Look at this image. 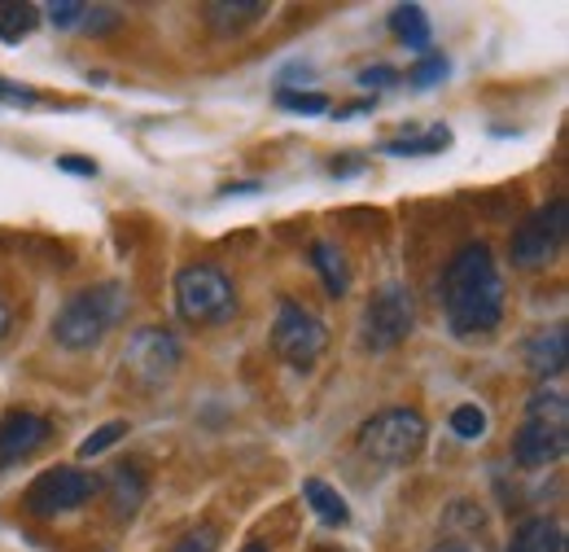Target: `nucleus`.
<instances>
[{
	"label": "nucleus",
	"instance_id": "aec40b11",
	"mask_svg": "<svg viewBox=\"0 0 569 552\" xmlns=\"http://www.w3.org/2000/svg\"><path fill=\"white\" fill-rule=\"evenodd\" d=\"M447 145H451V128H447V124H433L426 137L386 140L381 154H390V158H429V154H442Z\"/></svg>",
	"mask_w": 569,
	"mask_h": 552
},
{
	"label": "nucleus",
	"instance_id": "2eb2a0df",
	"mask_svg": "<svg viewBox=\"0 0 569 552\" xmlns=\"http://www.w3.org/2000/svg\"><path fill=\"white\" fill-rule=\"evenodd\" d=\"M561 549H566L561 522H552V518H526V522H517V531H512V540H508L503 552H561Z\"/></svg>",
	"mask_w": 569,
	"mask_h": 552
},
{
	"label": "nucleus",
	"instance_id": "473e14b6",
	"mask_svg": "<svg viewBox=\"0 0 569 552\" xmlns=\"http://www.w3.org/2000/svg\"><path fill=\"white\" fill-rule=\"evenodd\" d=\"M356 171H359L356 154H347V158H333V176H356Z\"/></svg>",
	"mask_w": 569,
	"mask_h": 552
},
{
	"label": "nucleus",
	"instance_id": "9b49d317",
	"mask_svg": "<svg viewBox=\"0 0 569 552\" xmlns=\"http://www.w3.org/2000/svg\"><path fill=\"white\" fill-rule=\"evenodd\" d=\"M128 368L141 373V382H167L180 368V343L167 329H141L128 343Z\"/></svg>",
	"mask_w": 569,
	"mask_h": 552
},
{
	"label": "nucleus",
	"instance_id": "4be33fe9",
	"mask_svg": "<svg viewBox=\"0 0 569 552\" xmlns=\"http://www.w3.org/2000/svg\"><path fill=\"white\" fill-rule=\"evenodd\" d=\"M119 438H128V421H106V425H97V430L79 443V456H83V461H97V456H106Z\"/></svg>",
	"mask_w": 569,
	"mask_h": 552
},
{
	"label": "nucleus",
	"instance_id": "6e6552de",
	"mask_svg": "<svg viewBox=\"0 0 569 552\" xmlns=\"http://www.w3.org/2000/svg\"><path fill=\"white\" fill-rule=\"evenodd\" d=\"M325 346H329L325 321L316 312H307L302 303L281 298L277 325H272V351L281 355L293 373H307V368H316V359L325 355Z\"/></svg>",
	"mask_w": 569,
	"mask_h": 552
},
{
	"label": "nucleus",
	"instance_id": "6ab92c4d",
	"mask_svg": "<svg viewBox=\"0 0 569 552\" xmlns=\"http://www.w3.org/2000/svg\"><path fill=\"white\" fill-rule=\"evenodd\" d=\"M40 27V9L22 0H0V45H22Z\"/></svg>",
	"mask_w": 569,
	"mask_h": 552
},
{
	"label": "nucleus",
	"instance_id": "f8f14e48",
	"mask_svg": "<svg viewBox=\"0 0 569 552\" xmlns=\"http://www.w3.org/2000/svg\"><path fill=\"white\" fill-rule=\"evenodd\" d=\"M569 364V338L566 325H552V329H539L530 343H526V368L539 377V382H552L561 377Z\"/></svg>",
	"mask_w": 569,
	"mask_h": 552
},
{
	"label": "nucleus",
	"instance_id": "f704fd0d",
	"mask_svg": "<svg viewBox=\"0 0 569 552\" xmlns=\"http://www.w3.org/2000/svg\"><path fill=\"white\" fill-rule=\"evenodd\" d=\"M429 552H473V549H465V544H438V549H429Z\"/></svg>",
	"mask_w": 569,
	"mask_h": 552
},
{
	"label": "nucleus",
	"instance_id": "f257e3e1",
	"mask_svg": "<svg viewBox=\"0 0 569 552\" xmlns=\"http://www.w3.org/2000/svg\"><path fill=\"white\" fill-rule=\"evenodd\" d=\"M442 312L447 329L460 343H478L496 334L503 321V273L487 241H469L451 255L442 273Z\"/></svg>",
	"mask_w": 569,
	"mask_h": 552
},
{
	"label": "nucleus",
	"instance_id": "a211bd4d",
	"mask_svg": "<svg viewBox=\"0 0 569 552\" xmlns=\"http://www.w3.org/2000/svg\"><path fill=\"white\" fill-rule=\"evenodd\" d=\"M390 31H395V40H403L412 53H426L429 36H433V27H429L421 4H395V9H390Z\"/></svg>",
	"mask_w": 569,
	"mask_h": 552
},
{
	"label": "nucleus",
	"instance_id": "393cba45",
	"mask_svg": "<svg viewBox=\"0 0 569 552\" xmlns=\"http://www.w3.org/2000/svg\"><path fill=\"white\" fill-rule=\"evenodd\" d=\"M83 13H88V4H79V0H58V4H49V9H44V18H49L58 31H74V27H83Z\"/></svg>",
	"mask_w": 569,
	"mask_h": 552
},
{
	"label": "nucleus",
	"instance_id": "f03ea898",
	"mask_svg": "<svg viewBox=\"0 0 569 552\" xmlns=\"http://www.w3.org/2000/svg\"><path fill=\"white\" fill-rule=\"evenodd\" d=\"M123 312H128V289L119 280H97L58 307L49 334L62 351H92L123 321Z\"/></svg>",
	"mask_w": 569,
	"mask_h": 552
},
{
	"label": "nucleus",
	"instance_id": "0eeeda50",
	"mask_svg": "<svg viewBox=\"0 0 569 552\" xmlns=\"http://www.w3.org/2000/svg\"><path fill=\"white\" fill-rule=\"evenodd\" d=\"M566 233H569V203L557 198V203H548V207H539L535 215L521 219V228L512 233V264L521 273H543L561 255Z\"/></svg>",
	"mask_w": 569,
	"mask_h": 552
},
{
	"label": "nucleus",
	"instance_id": "4468645a",
	"mask_svg": "<svg viewBox=\"0 0 569 552\" xmlns=\"http://www.w3.org/2000/svg\"><path fill=\"white\" fill-rule=\"evenodd\" d=\"M302 500H307V509L316 513V522L338 526V531L351 526V504H347V495L333 483H325V479H302Z\"/></svg>",
	"mask_w": 569,
	"mask_h": 552
},
{
	"label": "nucleus",
	"instance_id": "20e7f679",
	"mask_svg": "<svg viewBox=\"0 0 569 552\" xmlns=\"http://www.w3.org/2000/svg\"><path fill=\"white\" fill-rule=\"evenodd\" d=\"M426 434H429L426 416L417 413V408L395 404V408H381V413L368 416V421L359 425L356 447L363 461L386 465V470H399V465H408V461L421 456Z\"/></svg>",
	"mask_w": 569,
	"mask_h": 552
},
{
	"label": "nucleus",
	"instance_id": "f3484780",
	"mask_svg": "<svg viewBox=\"0 0 569 552\" xmlns=\"http://www.w3.org/2000/svg\"><path fill=\"white\" fill-rule=\"evenodd\" d=\"M101 486L110 491V509H114L119 518H132V513L141 509V500H144V474L137 470V465H119L114 474H106V479H101Z\"/></svg>",
	"mask_w": 569,
	"mask_h": 552
},
{
	"label": "nucleus",
	"instance_id": "5701e85b",
	"mask_svg": "<svg viewBox=\"0 0 569 552\" xmlns=\"http://www.w3.org/2000/svg\"><path fill=\"white\" fill-rule=\"evenodd\" d=\"M447 425H451V434H456V438L478 443V438L487 434V425H491V421H487V413H482L478 404H460V408H451V421H447Z\"/></svg>",
	"mask_w": 569,
	"mask_h": 552
},
{
	"label": "nucleus",
	"instance_id": "412c9836",
	"mask_svg": "<svg viewBox=\"0 0 569 552\" xmlns=\"http://www.w3.org/2000/svg\"><path fill=\"white\" fill-rule=\"evenodd\" d=\"M277 106L284 115H302V119L329 115V97L316 92V88H277Z\"/></svg>",
	"mask_w": 569,
	"mask_h": 552
},
{
	"label": "nucleus",
	"instance_id": "bb28decb",
	"mask_svg": "<svg viewBox=\"0 0 569 552\" xmlns=\"http://www.w3.org/2000/svg\"><path fill=\"white\" fill-rule=\"evenodd\" d=\"M214 549H219V531L214 526H193L189 535H180L171 544V552H214Z\"/></svg>",
	"mask_w": 569,
	"mask_h": 552
},
{
	"label": "nucleus",
	"instance_id": "c85d7f7f",
	"mask_svg": "<svg viewBox=\"0 0 569 552\" xmlns=\"http://www.w3.org/2000/svg\"><path fill=\"white\" fill-rule=\"evenodd\" d=\"M119 9H110V4H92L88 13H83V31H92V36H106V31H114L119 27Z\"/></svg>",
	"mask_w": 569,
	"mask_h": 552
},
{
	"label": "nucleus",
	"instance_id": "72a5a7b5",
	"mask_svg": "<svg viewBox=\"0 0 569 552\" xmlns=\"http://www.w3.org/2000/svg\"><path fill=\"white\" fill-rule=\"evenodd\" d=\"M377 106V97H363V101H356V106H342L338 110V119H351V115H359V110H372Z\"/></svg>",
	"mask_w": 569,
	"mask_h": 552
},
{
	"label": "nucleus",
	"instance_id": "2f4dec72",
	"mask_svg": "<svg viewBox=\"0 0 569 552\" xmlns=\"http://www.w3.org/2000/svg\"><path fill=\"white\" fill-rule=\"evenodd\" d=\"M9 329H13V303H9V294L0 289V343L9 338Z\"/></svg>",
	"mask_w": 569,
	"mask_h": 552
},
{
	"label": "nucleus",
	"instance_id": "9d476101",
	"mask_svg": "<svg viewBox=\"0 0 569 552\" xmlns=\"http://www.w3.org/2000/svg\"><path fill=\"white\" fill-rule=\"evenodd\" d=\"M53 434V421L31 408H9L0 416V470L22 465L27 456H36Z\"/></svg>",
	"mask_w": 569,
	"mask_h": 552
},
{
	"label": "nucleus",
	"instance_id": "a878e982",
	"mask_svg": "<svg viewBox=\"0 0 569 552\" xmlns=\"http://www.w3.org/2000/svg\"><path fill=\"white\" fill-rule=\"evenodd\" d=\"M0 106L31 110V106H40V97H36V88H27V83H18V79H4V75H0Z\"/></svg>",
	"mask_w": 569,
	"mask_h": 552
},
{
	"label": "nucleus",
	"instance_id": "1a4fd4ad",
	"mask_svg": "<svg viewBox=\"0 0 569 552\" xmlns=\"http://www.w3.org/2000/svg\"><path fill=\"white\" fill-rule=\"evenodd\" d=\"M97 491H101V474L79 470V465H53L27 486L22 509L31 518H58V513H71L79 504H88Z\"/></svg>",
	"mask_w": 569,
	"mask_h": 552
},
{
	"label": "nucleus",
	"instance_id": "c9c22d12",
	"mask_svg": "<svg viewBox=\"0 0 569 552\" xmlns=\"http://www.w3.org/2000/svg\"><path fill=\"white\" fill-rule=\"evenodd\" d=\"M241 552H268V544H263V540H254V544H246Z\"/></svg>",
	"mask_w": 569,
	"mask_h": 552
},
{
	"label": "nucleus",
	"instance_id": "ddd939ff",
	"mask_svg": "<svg viewBox=\"0 0 569 552\" xmlns=\"http://www.w3.org/2000/svg\"><path fill=\"white\" fill-rule=\"evenodd\" d=\"M272 13V4H263V0H211V4H202V18H207V27H211L214 36H241V31H250L259 18H268Z\"/></svg>",
	"mask_w": 569,
	"mask_h": 552
},
{
	"label": "nucleus",
	"instance_id": "cd10ccee",
	"mask_svg": "<svg viewBox=\"0 0 569 552\" xmlns=\"http://www.w3.org/2000/svg\"><path fill=\"white\" fill-rule=\"evenodd\" d=\"M399 79H403V75H399L395 67H363L356 75V83L359 88H368V97H372V92H381V88H395Z\"/></svg>",
	"mask_w": 569,
	"mask_h": 552
},
{
	"label": "nucleus",
	"instance_id": "39448f33",
	"mask_svg": "<svg viewBox=\"0 0 569 552\" xmlns=\"http://www.w3.org/2000/svg\"><path fill=\"white\" fill-rule=\"evenodd\" d=\"M176 312L193 329H211L237 316V280L219 264H189L176 273Z\"/></svg>",
	"mask_w": 569,
	"mask_h": 552
},
{
	"label": "nucleus",
	"instance_id": "c756f323",
	"mask_svg": "<svg viewBox=\"0 0 569 552\" xmlns=\"http://www.w3.org/2000/svg\"><path fill=\"white\" fill-rule=\"evenodd\" d=\"M58 171L79 176V180H97V176H101V167H97L88 154H58Z\"/></svg>",
	"mask_w": 569,
	"mask_h": 552
},
{
	"label": "nucleus",
	"instance_id": "b1692460",
	"mask_svg": "<svg viewBox=\"0 0 569 552\" xmlns=\"http://www.w3.org/2000/svg\"><path fill=\"white\" fill-rule=\"evenodd\" d=\"M451 75V62L442 58V53H426L417 67L408 70V88H417V92H426V88H438L442 79Z\"/></svg>",
	"mask_w": 569,
	"mask_h": 552
},
{
	"label": "nucleus",
	"instance_id": "dca6fc26",
	"mask_svg": "<svg viewBox=\"0 0 569 552\" xmlns=\"http://www.w3.org/2000/svg\"><path fill=\"white\" fill-rule=\"evenodd\" d=\"M311 268L320 273L329 298H347V289H351V268H347V255H342L333 241H316V246H311Z\"/></svg>",
	"mask_w": 569,
	"mask_h": 552
},
{
	"label": "nucleus",
	"instance_id": "7ed1b4c3",
	"mask_svg": "<svg viewBox=\"0 0 569 552\" xmlns=\"http://www.w3.org/2000/svg\"><path fill=\"white\" fill-rule=\"evenodd\" d=\"M566 391H535L526 404V421L512 434V461L521 470H548L566 456Z\"/></svg>",
	"mask_w": 569,
	"mask_h": 552
},
{
	"label": "nucleus",
	"instance_id": "7c9ffc66",
	"mask_svg": "<svg viewBox=\"0 0 569 552\" xmlns=\"http://www.w3.org/2000/svg\"><path fill=\"white\" fill-rule=\"evenodd\" d=\"M241 194H263V185L259 180H237V185H223L219 189V198H241Z\"/></svg>",
	"mask_w": 569,
	"mask_h": 552
},
{
	"label": "nucleus",
	"instance_id": "423d86ee",
	"mask_svg": "<svg viewBox=\"0 0 569 552\" xmlns=\"http://www.w3.org/2000/svg\"><path fill=\"white\" fill-rule=\"evenodd\" d=\"M412 325H417V307H412L408 285H399V280L381 285V289L372 294V303L363 307V325H359L363 351H372V355L395 351L399 343H408Z\"/></svg>",
	"mask_w": 569,
	"mask_h": 552
}]
</instances>
